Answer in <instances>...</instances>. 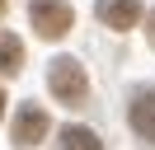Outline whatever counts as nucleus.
<instances>
[{
	"label": "nucleus",
	"instance_id": "nucleus-1",
	"mask_svg": "<svg viewBox=\"0 0 155 150\" xmlns=\"http://www.w3.org/2000/svg\"><path fill=\"white\" fill-rule=\"evenodd\" d=\"M47 84H52V99H57V103H66V108H85V99H89V75H85V66H80V61H71V56L52 61Z\"/></svg>",
	"mask_w": 155,
	"mask_h": 150
},
{
	"label": "nucleus",
	"instance_id": "nucleus-2",
	"mask_svg": "<svg viewBox=\"0 0 155 150\" xmlns=\"http://www.w3.org/2000/svg\"><path fill=\"white\" fill-rule=\"evenodd\" d=\"M28 19H33V28H38V38H47V42L66 38L71 24H75V14H71L66 0H28Z\"/></svg>",
	"mask_w": 155,
	"mask_h": 150
},
{
	"label": "nucleus",
	"instance_id": "nucleus-3",
	"mask_svg": "<svg viewBox=\"0 0 155 150\" xmlns=\"http://www.w3.org/2000/svg\"><path fill=\"white\" fill-rule=\"evenodd\" d=\"M47 136V112L38 108V103H28V108H19L14 112V145H38V141Z\"/></svg>",
	"mask_w": 155,
	"mask_h": 150
},
{
	"label": "nucleus",
	"instance_id": "nucleus-4",
	"mask_svg": "<svg viewBox=\"0 0 155 150\" xmlns=\"http://www.w3.org/2000/svg\"><path fill=\"white\" fill-rule=\"evenodd\" d=\"M99 19H104V28H113V33H127V28L141 19V0H99Z\"/></svg>",
	"mask_w": 155,
	"mask_h": 150
},
{
	"label": "nucleus",
	"instance_id": "nucleus-5",
	"mask_svg": "<svg viewBox=\"0 0 155 150\" xmlns=\"http://www.w3.org/2000/svg\"><path fill=\"white\" fill-rule=\"evenodd\" d=\"M127 117H132V131L141 141H155V89H141V94H136Z\"/></svg>",
	"mask_w": 155,
	"mask_h": 150
},
{
	"label": "nucleus",
	"instance_id": "nucleus-6",
	"mask_svg": "<svg viewBox=\"0 0 155 150\" xmlns=\"http://www.w3.org/2000/svg\"><path fill=\"white\" fill-rule=\"evenodd\" d=\"M24 70V42L14 33H0V75H19Z\"/></svg>",
	"mask_w": 155,
	"mask_h": 150
},
{
	"label": "nucleus",
	"instance_id": "nucleus-7",
	"mask_svg": "<svg viewBox=\"0 0 155 150\" xmlns=\"http://www.w3.org/2000/svg\"><path fill=\"white\" fill-rule=\"evenodd\" d=\"M57 150H104V145H99V136H94L89 127H61Z\"/></svg>",
	"mask_w": 155,
	"mask_h": 150
},
{
	"label": "nucleus",
	"instance_id": "nucleus-8",
	"mask_svg": "<svg viewBox=\"0 0 155 150\" xmlns=\"http://www.w3.org/2000/svg\"><path fill=\"white\" fill-rule=\"evenodd\" d=\"M146 38H150V47H155V9H150V19H146Z\"/></svg>",
	"mask_w": 155,
	"mask_h": 150
},
{
	"label": "nucleus",
	"instance_id": "nucleus-9",
	"mask_svg": "<svg viewBox=\"0 0 155 150\" xmlns=\"http://www.w3.org/2000/svg\"><path fill=\"white\" fill-rule=\"evenodd\" d=\"M0 117H5V94H0Z\"/></svg>",
	"mask_w": 155,
	"mask_h": 150
},
{
	"label": "nucleus",
	"instance_id": "nucleus-10",
	"mask_svg": "<svg viewBox=\"0 0 155 150\" xmlns=\"http://www.w3.org/2000/svg\"><path fill=\"white\" fill-rule=\"evenodd\" d=\"M0 14H5V0H0Z\"/></svg>",
	"mask_w": 155,
	"mask_h": 150
}]
</instances>
